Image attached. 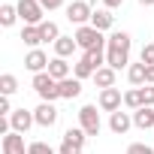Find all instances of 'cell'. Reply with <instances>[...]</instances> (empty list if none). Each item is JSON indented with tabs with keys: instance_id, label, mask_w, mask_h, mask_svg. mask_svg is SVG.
<instances>
[{
	"instance_id": "obj_26",
	"label": "cell",
	"mask_w": 154,
	"mask_h": 154,
	"mask_svg": "<svg viewBox=\"0 0 154 154\" xmlns=\"http://www.w3.org/2000/svg\"><path fill=\"white\" fill-rule=\"evenodd\" d=\"M72 72H75V79H88V75H94L97 69H94V66L88 63V57L82 54V57H79V63H75V66H72Z\"/></svg>"
},
{
	"instance_id": "obj_33",
	"label": "cell",
	"mask_w": 154,
	"mask_h": 154,
	"mask_svg": "<svg viewBox=\"0 0 154 154\" xmlns=\"http://www.w3.org/2000/svg\"><path fill=\"white\" fill-rule=\"evenodd\" d=\"M15 109H12V103H9V97H0V115H3V118H9Z\"/></svg>"
},
{
	"instance_id": "obj_36",
	"label": "cell",
	"mask_w": 154,
	"mask_h": 154,
	"mask_svg": "<svg viewBox=\"0 0 154 154\" xmlns=\"http://www.w3.org/2000/svg\"><path fill=\"white\" fill-rule=\"evenodd\" d=\"M121 3H124V0H103V6H106V9H118Z\"/></svg>"
},
{
	"instance_id": "obj_25",
	"label": "cell",
	"mask_w": 154,
	"mask_h": 154,
	"mask_svg": "<svg viewBox=\"0 0 154 154\" xmlns=\"http://www.w3.org/2000/svg\"><path fill=\"white\" fill-rule=\"evenodd\" d=\"M127 79H130V85H145V63H130Z\"/></svg>"
},
{
	"instance_id": "obj_8",
	"label": "cell",
	"mask_w": 154,
	"mask_h": 154,
	"mask_svg": "<svg viewBox=\"0 0 154 154\" xmlns=\"http://www.w3.org/2000/svg\"><path fill=\"white\" fill-rule=\"evenodd\" d=\"M0 148H3V154H27V148H24V136L15 133V130L3 133V142H0Z\"/></svg>"
},
{
	"instance_id": "obj_1",
	"label": "cell",
	"mask_w": 154,
	"mask_h": 154,
	"mask_svg": "<svg viewBox=\"0 0 154 154\" xmlns=\"http://www.w3.org/2000/svg\"><path fill=\"white\" fill-rule=\"evenodd\" d=\"M75 42H79V48H85V51L106 48V36H103L97 27H91V24H85V27L75 30Z\"/></svg>"
},
{
	"instance_id": "obj_10",
	"label": "cell",
	"mask_w": 154,
	"mask_h": 154,
	"mask_svg": "<svg viewBox=\"0 0 154 154\" xmlns=\"http://www.w3.org/2000/svg\"><path fill=\"white\" fill-rule=\"evenodd\" d=\"M33 118H36L39 127H51V124L57 121V109H54V103H39V106L33 109Z\"/></svg>"
},
{
	"instance_id": "obj_34",
	"label": "cell",
	"mask_w": 154,
	"mask_h": 154,
	"mask_svg": "<svg viewBox=\"0 0 154 154\" xmlns=\"http://www.w3.org/2000/svg\"><path fill=\"white\" fill-rule=\"evenodd\" d=\"M39 3H42V9H60L63 0H39Z\"/></svg>"
},
{
	"instance_id": "obj_18",
	"label": "cell",
	"mask_w": 154,
	"mask_h": 154,
	"mask_svg": "<svg viewBox=\"0 0 154 154\" xmlns=\"http://www.w3.org/2000/svg\"><path fill=\"white\" fill-rule=\"evenodd\" d=\"M75 48H79V42H75V36H60L57 42H54V54L57 57H69Z\"/></svg>"
},
{
	"instance_id": "obj_28",
	"label": "cell",
	"mask_w": 154,
	"mask_h": 154,
	"mask_svg": "<svg viewBox=\"0 0 154 154\" xmlns=\"http://www.w3.org/2000/svg\"><path fill=\"white\" fill-rule=\"evenodd\" d=\"M124 106H127V109H133V112H136V109H142V94H139V88H133V91H127V94H124Z\"/></svg>"
},
{
	"instance_id": "obj_31",
	"label": "cell",
	"mask_w": 154,
	"mask_h": 154,
	"mask_svg": "<svg viewBox=\"0 0 154 154\" xmlns=\"http://www.w3.org/2000/svg\"><path fill=\"white\" fill-rule=\"evenodd\" d=\"M139 94H142V106H154V85L139 88Z\"/></svg>"
},
{
	"instance_id": "obj_22",
	"label": "cell",
	"mask_w": 154,
	"mask_h": 154,
	"mask_svg": "<svg viewBox=\"0 0 154 154\" xmlns=\"http://www.w3.org/2000/svg\"><path fill=\"white\" fill-rule=\"evenodd\" d=\"M15 91H18V79H15L12 72H3V75H0V94H3V97H12Z\"/></svg>"
},
{
	"instance_id": "obj_12",
	"label": "cell",
	"mask_w": 154,
	"mask_h": 154,
	"mask_svg": "<svg viewBox=\"0 0 154 154\" xmlns=\"http://www.w3.org/2000/svg\"><path fill=\"white\" fill-rule=\"evenodd\" d=\"M57 91H60V97H63V100H75V97L82 94V79H75V75H69V79L57 82Z\"/></svg>"
},
{
	"instance_id": "obj_6",
	"label": "cell",
	"mask_w": 154,
	"mask_h": 154,
	"mask_svg": "<svg viewBox=\"0 0 154 154\" xmlns=\"http://www.w3.org/2000/svg\"><path fill=\"white\" fill-rule=\"evenodd\" d=\"M97 103H100V109H103V112H109V115H112V112H118V109H121L124 94H121L118 88H106V91H100V100H97Z\"/></svg>"
},
{
	"instance_id": "obj_13",
	"label": "cell",
	"mask_w": 154,
	"mask_h": 154,
	"mask_svg": "<svg viewBox=\"0 0 154 154\" xmlns=\"http://www.w3.org/2000/svg\"><path fill=\"white\" fill-rule=\"evenodd\" d=\"M54 82H63V79H69V63H66V57H51V63H48V69H45Z\"/></svg>"
},
{
	"instance_id": "obj_27",
	"label": "cell",
	"mask_w": 154,
	"mask_h": 154,
	"mask_svg": "<svg viewBox=\"0 0 154 154\" xmlns=\"http://www.w3.org/2000/svg\"><path fill=\"white\" fill-rule=\"evenodd\" d=\"M85 57H88V63H91L94 69H103V63H106V48H94V51H85Z\"/></svg>"
},
{
	"instance_id": "obj_5",
	"label": "cell",
	"mask_w": 154,
	"mask_h": 154,
	"mask_svg": "<svg viewBox=\"0 0 154 154\" xmlns=\"http://www.w3.org/2000/svg\"><path fill=\"white\" fill-rule=\"evenodd\" d=\"M91 3L88 0H72V3L66 6V18L72 21V24H79V27H85V21H91Z\"/></svg>"
},
{
	"instance_id": "obj_16",
	"label": "cell",
	"mask_w": 154,
	"mask_h": 154,
	"mask_svg": "<svg viewBox=\"0 0 154 154\" xmlns=\"http://www.w3.org/2000/svg\"><path fill=\"white\" fill-rule=\"evenodd\" d=\"M112 24H115V15H112V9H97V12L91 15V27H97L100 33H103V30H109Z\"/></svg>"
},
{
	"instance_id": "obj_14",
	"label": "cell",
	"mask_w": 154,
	"mask_h": 154,
	"mask_svg": "<svg viewBox=\"0 0 154 154\" xmlns=\"http://www.w3.org/2000/svg\"><path fill=\"white\" fill-rule=\"evenodd\" d=\"M127 63H130V51H124V48H106V66L121 69Z\"/></svg>"
},
{
	"instance_id": "obj_15",
	"label": "cell",
	"mask_w": 154,
	"mask_h": 154,
	"mask_svg": "<svg viewBox=\"0 0 154 154\" xmlns=\"http://www.w3.org/2000/svg\"><path fill=\"white\" fill-rule=\"evenodd\" d=\"M133 124H136L139 130H151V127H154V106L136 109V112H133Z\"/></svg>"
},
{
	"instance_id": "obj_23",
	"label": "cell",
	"mask_w": 154,
	"mask_h": 154,
	"mask_svg": "<svg viewBox=\"0 0 154 154\" xmlns=\"http://www.w3.org/2000/svg\"><path fill=\"white\" fill-rule=\"evenodd\" d=\"M15 18H18V6H12V3H3V6H0V24H3V27H12Z\"/></svg>"
},
{
	"instance_id": "obj_38",
	"label": "cell",
	"mask_w": 154,
	"mask_h": 154,
	"mask_svg": "<svg viewBox=\"0 0 154 154\" xmlns=\"http://www.w3.org/2000/svg\"><path fill=\"white\" fill-rule=\"evenodd\" d=\"M139 3H142V6H154V0H139Z\"/></svg>"
},
{
	"instance_id": "obj_32",
	"label": "cell",
	"mask_w": 154,
	"mask_h": 154,
	"mask_svg": "<svg viewBox=\"0 0 154 154\" xmlns=\"http://www.w3.org/2000/svg\"><path fill=\"white\" fill-rule=\"evenodd\" d=\"M127 154H154V148L145 145V142H133V145L127 148Z\"/></svg>"
},
{
	"instance_id": "obj_9",
	"label": "cell",
	"mask_w": 154,
	"mask_h": 154,
	"mask_svg": "<svg viewBox=\"0 0 154 154\" xmlns=\"http://www.w3.org/2000/svg\"><path fill=\"white\" fill-rule=\"evenodd\" d=\"M9 124H12L15 133H27V130L36 124V118H33V112H27V109H15V112L9 115Z\"/></svg>"
},
{
	"instance_id": "obj_24",
	"label": "cell",
	"mask_w": 154,
	"mask_h": 154,
	"mask_svg": "<svg viewBox=\"0 0 154 154\" xmlns=\"http://www.w3.org/2000/svg\"><path fill=\"white\" fill-rule=\"evenodd\" d=\"M39 33H42V42H57L60 39V30H57L54 21H42L39 24Z\"/></svg>"
},
{
	"instance_id": "obj_20",
	"label": "cell",
	"mask_w": 154,
	"mask_h": 154,
	"mask_svg": "<svg viewBox=\"0 0 154 154\" xmlns=\"http://www.w3.org/2000/svg\"><path fill=\"white\" fill-rule=\"evenodd\" d=\"M21 39H24V45H30V48H39V42H42V33H39V27H36V24H24V30H21Z\"/></svg>"
},
{
	"instance_id": "obj_30",
	"label": "cell",
	"mask_w": 154,
	"mask_h": 154,
	"mask_svg": "<svg viewBox=\"0 0 154 154\" xmlns=\"http://www.w3.org/2000/svg\"><path fill=\"white\" fill-rule=\"evenodd\" d=\"M139 57H142V63H145V66H154V42L142 45V54H139Z\"/></svg>"
},
{
	"instance_id": "obj_7",
	"label": "cell",
	"mask_w": 154,
	"mask_h": 154,
	"mask_svg": "<svg viewBox=\"0 0 154 154\" xmlns=\"http://www.w3.org/2000/svg\"><path fill=\"white\" fill-rule=\"evenodd\" d=\"M48 63H51V60L45 57V51H42V48H30V51L24 54V66H27L33 75H36V72H45V69H48Z\"/></svg>"
},
{
	"instance_id": "obj_17",
	"label": "cell",
	"mask_w": 154,
	"mask_h": 154,
	"mask_svg": "<svg viewBox=\"0 0 154 154\" xmlns=\"http://www.w3.org/2000/svg\"><path fill=\"white\" fill-rule=\"evenodd\" d=\"M85 139H88V133H85L82 127H69V130L63 133V145H72V148H79V151H82Z\"/></svg>"
},
{
	"instance_id": "obj_21",
	"label": "cell",
	"mask_w": 154,
	"mask_h": 154,
	"mask_svg": "<svg viewBox=\"0 0 154 154\" xmlns=\"http://www.w3.org/2000/svg\"><path fill=\"white\" fill-rule=\"evenodd\" d=\"M106 48H124V51H130V33L115 30V33L106 39Z\"/></svg>"
},
{
	"instance_id": "obj_19",
	"label": "cell",
	"mask_w": 154,
	"mask_h": 154,
	"mask_svg": "<svg viewBox=\"0 0 154 154\" xmlns=\"http://www.w3.org/2000/svg\"><path fill=\"white\" fill-rule=\"evenodd\" d=\"M94 82H97V88H115V69L112 66H103V69H97L94 72Z\"/></svg>"
},
{
	"instance_id": "obj_4",
	"label": "cell",
	"mask_w": 154,
	"mask_h": 154,
	"mask_svg": "<svg viewBox=\"0 0 154 154\" xmlns=\"http://www.w3.org/2000/svg\"><path fill=\"white\" fill-rule=\"evenodd\" d=\"M79 127H82L88 136H97V133L103 130V121H100L97 106H82V109H79Z\"/></svg>"
},
{
	"instance_id": "obj_11",
	"label": "cell",
	"mask_w": 154,
	"mask_h": 154,
	"mask_svg": "<svg viewBox=\"0 0 154 154\" xmlns=\"http://www.w3.org/2000/svg\"><path fill=\"white\" fill-rule=\"evenodd\" d=\"M130 127H133V115H127V112H121V109L109 115V130H112V133L124 136V133H127Z\"/></svg>"
},
{
	"instance_id": "obj_37",
	"label": "cell",
	"mask_w": 154,
	"mask_h": 154,
	"mask_svg": "<svg viewBox=\"0 0 154 154\" xmlns=\"http://www.w3.org/2000/svg\"><path fill=\"white\" fill-rule=\"evenodd\" d=\"M145 82L154 85V66H145Z\"/></svg>"
},
{
	"instance_id": "obj_29",
	"label": "cell",
	"mask_w": 154,
	"mask_h": 154,
	"mask_svg": "<svg viewBox=\"0 0 154 154\" xmlns=\"http://www.w3.org/2000/svg\"><path fill=\"white\" fill-rule=\"evenodd\" d=\"M27 154H57L51 145H45V142H30L27 145Z\"/></svg>"
},
{
	"instance_id": "obj_35",
	"label": "cell",
	"mask_w": 154,
	"mask_h": 154,
	"mask_svg": "<svg viewBox=\"0 0 154 154\" xmlns=\"http://www.w3.org/2000/svg\"><path fill=\"white\" fill-rule=\"evenodd\" d=\"M57 154H82V151H79V148H72V145H60Z\"/></svg>"
},
{
	"instance_id": "obj_2",
	"label": "cell",
	"mask_w": 154,
	"mask_h": 154,
	"mask_svg": "<svg viewBox=\"0 0 154 154\" xmlns=\"http://www.w3.org/2000/svg\"><path fill=\"white\" fill-rule=\"evenodd\" d=\"M33 91L42 97V103H54V100L60 97V91H57V82L51 79L48 72H36V75H33Z\"/></svg>"
},
{
	"instance_id": "obj_3",
	"label": "cell",
	"mask_w": 154,
	"mask_h": 154,
	"mask_svg": "<svg viewBox=\"0 0 154 154\" xmlns=\"http://www.w3.org/2000/svg\"><path fill=\"white\" fill-rule=\"evenodd\" d=\"M15 6H18V18H21L24 24H36V27L42 24V12H45V9H42L39 0H18Z\"/></svg>"
}]
</instances>
